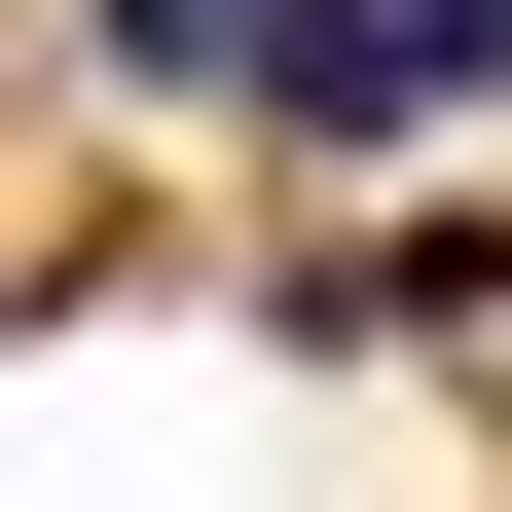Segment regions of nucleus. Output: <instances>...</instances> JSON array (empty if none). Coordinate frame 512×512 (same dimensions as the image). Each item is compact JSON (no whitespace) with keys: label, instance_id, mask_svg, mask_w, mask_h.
Masks as SVG:
<instances>
[{"label":"nucleus","instance_id":"1","mask_svg":"<svg viewBox=\"0 0 512 512\" xmlns=\"http://www.w3.org/2000/svg\"><path fill=\"white\" fill-rule=\"evenodd\" d=\"M293 330H366V366L512 330V183H403V220H330V256H293Z\"/></svg>","mask_w":512,"mask_h":512},{"label":"nucleus","instance_id":"2","mask_svg":"<svg viewBox=\"0 0 512 512\" xmlns=\"http://www.w3.org/2000/svg\"><path fill=\"white\" fill-rule=\"evenodd\" d=\"M293 37L330 0H74V74H147V110H293Z\"/></svg>","mask_w":512,"mask_h":512}]
</instances>
